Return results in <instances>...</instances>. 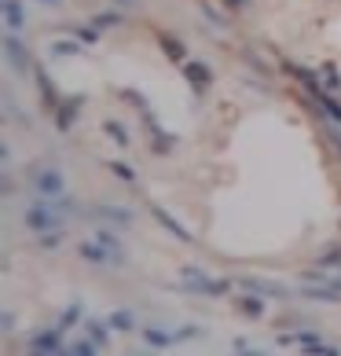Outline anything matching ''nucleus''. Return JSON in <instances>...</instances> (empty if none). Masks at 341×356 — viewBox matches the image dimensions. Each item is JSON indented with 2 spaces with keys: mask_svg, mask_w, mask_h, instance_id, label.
Masks as SVG:
<instances>
[{
  "mask_svg": "<svg viewBox=\"0 0 341 356\" xmlns=\"http://www.w3.org/2000/svg\"><path fill=\"white\" fill-rule=\"evenodd\" d=\"M26 180H30V188L37 191V199H59V195H67V177H63V169L48 165V162H33Z\"/></svg>",
  "mask_w": 341,
  "mask_h": 356,
  "instance_id": "1",
  "label": "nucleus"
},
{
  "mask_svg": "<svg viewBox=\"0 0 341 356\" xmlns=\"http://www.w3.org/2000/svg\"><path fill=\"white\" fill-rule=\"evenodd\" d=\"M63 220H67V213H63L51 199H37V202L26 206V232H33V235L56 232V228H63Z\"/></svg>",
  "mask_w": 341,
  "mask_h": 356,
  "instance_id": "2",
  "label": "nucleus"
},
{
  "mask_svg": "<svg viewBox=\"0 0 341 356\" xmlns=\"http://www.w3.org/2000/svg\"><path fill=\"white\" fill-rule=\"evenodd\" d=\"M0 48H4V59H8V67L15 70L19 77H33V56H30V44L19 37V30H8L4 33V41H0Z\"/></svg>",
  "mask_w": 341,
  "mask_h": 356,
  "instance_id": "3",
  "label": "nucleus"
},
{
  "mask_svg": "<svg viewBox=\"0 0 341 356\" xmlns=\"http://www.w3.org/2000/svg\"><path fill=\"white\" fill-rule=\"evenodd\" d=\"M67 334L70 331H63V327H44V331H37L22 341V349L26 353H41V356H56V353H67Z\"/></svg>",
  "mask_w": 341,
  "mask_h": 356,
  "instance_id": "4",
  "label": "nucleus"
},
{
  "mask_svg": "<svg viewBox=\"0 0 341 356\" xmlns=\"http://www.w3.org/2000/svg\"><path fill=\"white\" fill-rule=\"evenodd\" d=\"M140 118H143V129H147V147L154 151V154H173L176 151V136H169L165 129H162V122L154 118V111L147 107V111H140Z\"/></svg>",
  "mask_w": 341,
  "mask_h": 356,
  "instance_id": "5",
  "label": "nucleus"
},
{
  "mask_svg": "<svg viewBox=\"0 0 341 356\" xmlns=\"http://www.w3.org/2000/svg\"><path fill=\"white\" fill-rule=\"evenodd\" d=\"M283 70L294 77V81L305 88V96L308 99H323L326 96V85H323V77H319V70H308V67H301V63H294V59H283Z\"/></svg>",
  "mask_w": 341,
  "mask_h": 356,
  "instance_id": "6",
  "label": "nucleus"
},
{
  "mask_svg": "<svg viewBox=\"0 0 341 356\" xmlns=\"http://www.w3.org/2000/svg\"><path fill=\"white\" fill-rule=\"evenodd\" d=\"M81 111H85V96H81V92H74V96L59 99V107L51 111V122H56L59 133H70V129L77 125V118H81Z\"/></svg>",
  "mask_w": 341,
  "mask_h": 356,
  "instance_id": "7",
  "label": "nucleus"
},
{
  "mask_svg": "<svg viewBox=\"0 0 341 356\" xmlns=\"http://www.w3.org/2000/svg\"><path fill=\"white\" fill-rule=\"evenodd\" d=\"M180 70H183V81H188L191 96H194V99H206L209 85H213V70H209L206 63H199V59H188Z\"/></svg>",
  "mask_w": 341,
  "mask_h": 356,
  "instance_id": "8",
  "label": "nucleus"
},
{
  "mask_svg": "<svg viewBox=\"0 0 341 356\" xmlns=\"http://www.w3.org/2000/svg\"><path fill=\"white\" fill-rule=\"evenodd\" d=\"M294 346L305 349V353H312V356H334V353H341L338 346L323 341V334L312 331V327H297V331H294Z\"/></svg>",
  "mask_w": 341,
  "mask_h": 356,
  "instance_id": "9",
  "label": "nucleus"
},
{
  "mask_svg": "<svg viewBox=\"0 0 341 356\" xmlns=\"http://www.w3.org/2000/svg\"><path fill=\"white\" fill-rule=\"evenodd\" d=\"M231 305L246 320H265V294H253V290H242V294L231 298Z\"/></svg>",
  "mask_w": 341,
  "mask_h": 356,
  "instance_id": "10",
  "label": "nucleus"
},
{
  "mask_svg": "<svg viewBox=\"0 0 341 356\" xmlns=\"http://www.w3.org/2000/svg\"><path fill=\"white\" fill-rule=\"evenodd\" d=\"M147 213H151L154 220H158V224H162V228H165L169 235H176L180 243H194V235H191L188 228H183V224H180L173 213H169V209H162L158 202H147Z\"/></svg>",
  "mask_w": 341,
  "mask_h": 356,
  "instance_id": "11",
  "label": "nucleus"
},
{
  "mask_svg": "<svg viewBox=\"0 0 341 356\" xmlns=\"http://www.w3.org/2000/svg\"><path fill=\"white\" fill-rule=\"evenodd\" d=\"M235 286L253 290V294H265V298H279V301L290 298V290H286V286H275L268 280H257V275H235Z\"/></svg>",
  "mask_w": 341,
  "mask_h": 356,
  "instance_id": "12",
  "label": "nucleus"
},
{
  "mask_svg": "<svg viewBox=\"0 0 341 356\" xmlns=\"http://www.w3.org/2000/svg\"><path fill=\"white\" fill-rule=\"evenodd\" d=\"M33 85H37V92H41V103H44V111H56L59 107V88L51 85V74L44 70V67H33Z\"/></svg>",
  "mask_w": 341,
  "mask_h": 356,
  "instance_id": "13",
  "label": "nucleus"
},
{
  "mask_svg": "<svg viewBox=\"0 0 341 356\" xmlns=\"http://www.w3.org/2000/svg\"><path fill=\"white\" fill-rule=\"evenodd\" d=\"M88 213L103 217L107 224H114V228H128V224H133V209H125V206H88Z\"/></svg>",
  "mask_w": 341,
  "mask_h": 356,
  "instance_id": "14",
  "label": "nucleus"
},
{
  "mask_svg": "<svg viewBox=\"0 0 341 356\" xmlns=\"http://www.w3.org/2000/svg\"><path fill=\"white\" fill-rule=\"evenodd\" d=\"M158 48H162V56H165L169 63H176V67H183V63H188V44H183L180 37L158 33Z\"/></svg>",
  "mask_w": 341,
  "mask_h": 356,
  "instance_id": "15",
  "label": "nucleus"
},
{
  "mask_svg": "<svg viewBox=\"0 0 341 356\" xmlns=\"http://www.w3.org/2000/svg\"><path fill=\"white\" fill-rule=\"evenodd\" d=\"M77 257L88 261V265H110V254H107V246H103L96 235L92 239H85L81 246H77Z\"/></svg>",
  "mask_w": 341,
  "mask_h": 356,
  "instance_id": "16",
  "label": "nucleus"
},
{
  "mask_svg": "<svg viewBox=\"0 0 341 356\" xmlns=\"http://www.w3.org/2000/svg\"><path fill=\"white\" fill-rule=\"evenodd\" d=\"M0 15H4V26L8 30H26V8L22 0H0Z\"/></svg>",
  "mask_w": 341,
  "mask_h": 356,
  "instance_id": "17",
  "label": "nucleus"
},
{
  "mask_svg": "<svg viewBox=\"0 0 341 356\" xmlns=\"http://www.w3.org/2000/svg\"><path fill=\"white\" fill-rule=\"evenodd\" d=\"M143 346L147 349H169V346H176V334L173 331H162V327H143Z\"/></svg>",
  "mask_w": 341,
  "mask_h": 356,
  "instance_id": "18",
  "label": "nucleus"
},
{
  "mask_svg": "<svg viewBox=\"0 0 341 356\" xmlns=\"http://www.w3.org/2000/svg\"><path fill=\"white\" fill-rule=\"evenodd\" d=\"M81 331H85L88 338H96V341H99V346H103V349H107V346H110V331H114V327H110V320H107V323H103V320H96V316H85V323H81Z\"/></svg>",
  "mask_w": 341,
  "mask_h": 356,
  "instance_id": "19",
  "label": "nucleus"
},
{
  "mask_svg": "<svg viewBox=\"0 0 341 356\" xmlns=\"http://www.w3.org/2000/svg\"><path fill=\"white\" fill-rule=\"evenodd\" d=\"M96 239L107 246V254H110V265H125V246H122V239H117L114 232H107V228H99L96 232Z\"/></svg>",
  "mask_w": 341,
  "mask_h": 356,
  "instance_id": "20",
  "label": "nucleus"
},
{
  "mask_svg": "<svg viewBox=\"0 0 341 356\" xmlns=\"http://www.w3.org/2000/svg\"><path fill=\"white\" fill-rule=\"evenodd\" d=\"M301 294L312 298V301H341V290L331 286V283H305V286H301Z\"/></svg>",
  "mask_w": 341,
  "mask_h": 356,
  "instance_id": "21",
  "label": "nucleus"
},
{
  "mask_svg": "<svg viewBox=\"0 0 341 356\" xmlns=\"http://www.w3.org/2000/svg\"><path fill=\"white\" fill-rule=\"evenodd\" d=\"M56 323L63 327V331H74V327H81V323H85V305H81V301H70V305L59 312Z\"/></svg>",
  "mask_w": 341,
  "mask_h": 356,
  "instance_id": "22",
  "label": "nucleus"
},
{
  "mask_svg": "<svg viewBox=\"0 0 341 356\" xmlns=\"http://www.w3.org/2000/svg\"><path fill=\"white\" fill-rule=\"evenodd\" d=\"M48 51H51L56 59H74V56H81V51H85V44H81V41H77V37L70 33L67 41H56V44H51Z\"/></svg>",
  "mask_w": 341,
  "mask_h": 356,
  "instance_id": "23",
  "label": "nucleus"
},
{
  "mask_svg": "<svg viewBox=\"0 0 341 356\" xmlns=\"http://www.w3.org/2000/svg\"><path fill=\"white\" fill-rule=\"evenodd\" d=\"M110 327H114L117 334L136 331V316H133V309H114V312H110Z\"/></svg>",
  "mask_w": 341,
  "mask_h": 356,
  "instance_id": "24",
  "label": "nucleus"
},
{
  "mask_svg": "<svg viewBox=\"0 0 341 356\" xmlns=\"http://www.w3.org/2000/svg\"><path fill=\"white\" fill-rule=\"evenodd\" d=\"M319 77H323L326 92H334V96H341V70H338V63H331V59H326L323 67H319Z\"/></svg>",
  "mask_w": 341,
  "mask_h": 356,
  "instance_id": "25",
  "label": "nucleus"
},
{
  "mask_svg": "<svg viewBox=\"0 0 341 356\" xmlns=\"http://www.w3.org/2000/svg\"><path fill=\"white\" fill-rule=\"evenodd\" d=\"M99 349H103V346H99L96 338H88V334H85L81 341H70V346H67V353H74V356H96Z\"/></svg>",
  "mask_w": 341,
  "mask_h": 356,
  "instance_id": "26",
  "label": "nucleus"
},
{
  "mask_svg": "<svg viewBox=\"0 0 341 356\" xmlns=\"http://www.w3.org/2000/svg\"><path fill=\"white\" fill-rule=\"evenodd\" d=\"M56 246H63V228H56V232H41V235H37V250H41V254H51Z\"/></svg>",
  "mask_w": 341,
  "mask_h": 356,
  "instance_id": "27",
  "label": "nucleus"
},
{
  "mask_svg": "<svg viewBox=\"0 0 341 356\" xmlns=\"http://www.w3.org/2000/svg\"><path fill=\"white\" fill-rule=\"evenodd\" d=\"M70 33H74V37H77V41H81V44H88V48H92V44H99V33H103V30H99L96 22H92V26H74Z\"/></svg>",
  "mask_w": 341,
  "mask_h": 356,
  "instance_id": "28",
  "label": "nucleus"
},
{
  "mask_svg": "<svg viewBox=\"0 0 341 356\" xmlns=\"http://www.w3.org/2000/svg\"><path fill=\"white\" fill-rule=\"evenodd\" d=\"M92 22H96L99 30H117V26H125V15H122V11H99Z\"/></svg>",
  "mask_w": 341,
  "mask_h": 356,
  "instance_id": "29",
  "label": "nucleus"
},
{
  "mask_svg": "<svg viewBox=\"0 0 341 356\" xmlns=\"http://www.w3.org/2000/svg\"><path fill=\"white\" fill-rule=\"evenodd\" d=\"M103 133H107V136L117 143V147H128V133H125L122 122H110V118H107V122H103Z\"/></svg>",
  "mask_w": 341,
  "mask_h": 356,
  "instance_id": "30",
  "label": "nucleus"
},
{
  "mask_svg": "<svg viewBox=\"0 0 341 356\" xmlns=\"http://www.w3.org/2000/svg\"><path fill=\"white\" fill-rule=\"evenodd\" d=\"M199 11L206 15V22L217 26V30H224V26H228V15H220V11H217L213 4H206V0H199Z\"/></svg>",
  "mask_w": 341,
  "mask_h": 356,
  "instance_id": "31",
  "label": "nucleus"
},
{
  "mask_svg": "<svg viewBox=\"0 0 341 356\" xmlns=\"http://www.w3.org/2000/svg\"><path fill=\"white\" fill-rule=\"evenodd\" d=\"M117 96H122V99H128L136 111H147V107H151V103H147V96H143V92H136V88H117Z\"/></svg>",
  "mask_w": 341,
  "mask_h": 356,
  "instance_id": "32",
  "label": "nucleus"
},
{
  "mask_svg": "<svg viewBox=\"0 0 341 356\" xmlns=\"http://www.w3.org/2000/svg\"><path fill=\"white\" fill-rule=\"evenodd\" d=\"M319 268L341 272V246H334V250H326V254H319Z\"/></svg>",
  "mask_w": 341,
  "mask_h": 356,
  "instance_id": "33",
  "label": "nucleus"
},
{
  "mask_svg": "<svg viewBox=\"0 0 341 356\" xmlns=\"http://www.w3.org/2000/svg\"><path fill=\"white\" fill-rule=\"evenodd\" d=\"M173 334H176V346H180V341H191V338H199V334H202V327H199V323H183V327H176Z\"/></svg>",
  "mask_w": 341,
  "mask_h": 356,
  "instance_id": "34",
  "label": "nucleus"
},
{
  "mask_svg": "<svg viewBox=\"0 0 341 356\" xmlns=\"http://www.w3.org/2000/svg\"><path fill=\"white\" fill-rule=\"evenodd\" d=\"M107 169H110V173H114L117 180H125V184H136V173H133V169H128L125 162H110Z\"/></svg>",
  "mask_w": 341,
  "mask_h": 356,
  "instance_id": "35",
  "label": "nucleus"
},
{
  "mask_svg": "<svg viewBox=\"0 0 341 356\" xmlns=\"http://www.w3.org/2000/svg\"><path fill=\"white\" fill-rule=\"evenodd\" d=\"M0 195H4V199H11V195H15V180H11L8 169L0 173Z\"/></svg>",
  "mask_w": 341,
  "mask_h": 356,
  "instance_id": "36",
  "label": "nucleus"
},
{
  "mask_svg": "<svg viewBox=\"0 0 341 356\" xmlns=\"http://www.w3.org/2000/svg\"><path fill=\"white\" fill-rule=\"evenodd\" d=\"M0 331H4V334L15 331V316H11V312H0Z\"/></svg>",
  "mask_w": 341,
  "mask_h": 356,
  "instance_id": "37",
  "label": "nucleus"
},
{
  "mask_svg": "<svg viewBox=\"0 0 341 356\" xmlns=\"http://www.w3.org/2000/svg\"><path fill=\"white\" fill-rule=\"evenodd\" d=\"M231 353H260V349H253L246 338H235V341H231Z\"/></svg>",
  "mask_w": 341,
  "mask_h": 356,
  "instance_id": "38",
  "label": "nucleus"
},
{
  "mask_svg": "<svg viewBox=\"0 0 341 356\" xmlns=\"http://www.w3.org/2000/svg\"><path fill=\"white\" fill-rule=\"evenodd\" d=\"M224 4H228L231 11H246V8H250V0H224Z\"/></svg>",
  "mask_w": 341,
  "mask_h": 356,
  "instance_id": "39",
  "label": "nucleus"
},
{
  "mask_svg": "<svg viewBox=\"0 0 341 356\" xmlns=\"http://www.w3.org/2000/svg\"><path fill=\"white\" fill-rule=\"evenodd\" d=\"M8 162H11V147H8V143H0V165L8 169Z\"/></svg>",
  "mask_w": 341,
  "mask_h": 356,
  "instance_id": "40",
  "label": "nucleus"
},
{
  "mask_svg": "<svg viewBox=\"0 0 341 356\" xmlns=\"http://www.w3.org/2000/svg\"><path fill=\"white\" fill-rule=\"evenodd\" d=\"M41 4H59V0H41Z\"/></svg>",
  "mask_w": 341,
  "mask_h": 356,
  "instance_id": "41",
  "label": "nucleus"
}]
</instances>
